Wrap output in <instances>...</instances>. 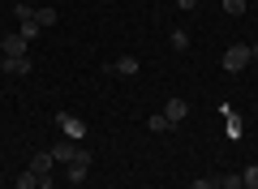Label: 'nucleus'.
I'll list each match as a JSON object with an SVG mask.
<instances>
[{
	"mask_svg": "<svg viewBox=\"0 0 258 189\" xmlns=\"http://www.w3.org/2000/svg\"><path fill=\"white\" fill-rule=\"evenodd\" d=\"M56 129H60L69 142H82V138H86V120L74 116V112H56Z\"/></svg>",
	"mask_w": 258,
	"mask_h": 189,
	"instance_id": "obj_1",
	"label": "nucleus"
},
{
	"mask_svg": "<svg viewBox=\"0 0 258 189\" xmlns=\"http://www.w3.org/2000/svg\"><path fill=\"white\" fill-rule=\"evenodd\" d=\"M249 60H254V56H249V43H232L228 52H224V60H220V65H224V73H241Z\"/></svg>",
	"mask_w": 258,
	"mask_h": 189,
	"instance_id": "obj_2",
	"label": "nucleus"
},
{
	"mask_svg": "<svg viewBox=\"0 0 258 189\" xmlns=\"http://www.w3.org/2000/svg\"><path fill=\"white\" fill-rule=\"evenodd\" d=\"M86 172H91V151L82 146V151L74 155V163H69V180H74V185H82V180H86Z\"/></svg>",
	"mask_w": 258,
	"mask_h": 189,
	"instance_id": "obj_3",
	"label": "nucleus"
},
{
	"mask_svg": "<svg viewBox=\"0 0 258 189\" xmlns=\"http://www.w3.org/2000/svg\"><path fill=\"white\" fill-rule=\"evenodd\" d=\"M5 73H13V78H26L30 69H35V60H30V56H5Z\"/></svg>",
	"mask_w": 258,
	"mask_h": 189,
	"instance_id": "obj_4",
	"label": "nucleus"
},
{
	"mask_svg": "<svg viewBox=\"0 0 258 189\" xmlns=\"http://www.w3.org/2000/svg\"><path fill=\"white\" fill-rule=\"evenodd\" d=\"M164 116H168V120H172V125H181V120H185V116H189V103H185V99H181V95H172V99H168V103H164Z\"/></svg>",
	"mask_w": 258,
	"mask_h": 189,
	"instance_id": "obj_5",
	"label": "nucleus"
},
{
	"mask_svg": "<svg viewBox=\"0 0 258 189\" xmlns=\"http://www.w3.org/2000/svg\"><path fill=\"white\" fill-rule=\"evenodd\" d=\"M26 43H30V39H22L18 30H13V35L0 39V52H5V56H26Z\"/></svg>",
	"mask_w": 258,
	"mask_h": 189,
	"instance_id": "obj_6",
	"label": "nucleus"
},
{
	"mask_svg": "<svg viewBox=\"0 0 258 189\" xmlns=\"http://www.w3.org/2000/svg\"><path fill=\"white\" fill-rule=\"evenodd\" d=\"M78 151H82L78 142H69V138H60V142L52 146V159H56V163H74V155H78Z\"/></svg>",
	"mask_w": 258,
	"mask_h": 189,
	"instance_id": "obj_7",
	"label": "nucleus"
},
{
	"mask_svg": "<svg viewBox=\"0 0 258 189\" xmlns=\"http://www.w3.org/2000/svg\"><path fill=\"white\" fill-rule=\"evenodd\" d=\"M52 163H56V159H52V151H39L35 159H30V172H39V176H47V172H52Z\"/></svg>",
	"mask_w": 258,
	"mask_h": 189,
	"instance_id": "obj_8",
	"label": "nucleus"
},
{
	"mask_svg": "<svg viewBox=\"0 0 258 189\" xmlns=\"http://www.w3.org/2000/svg\"><path fill=\"white\" fill-rule=\"evenodd\" d=\"M112 73H125V78H134V73H138V60H134V56H120V60H112Z\"/></svg>",
	"mask_w": 258,
	"mask_h": 189,
	"instance_id": "obj_9",
	"label": "nucleus"
},
{
	"mask_svg": "<svg viewBox=\"0 0 258 189\" xmlns=\"http://www.w3.org/2000/svg\"><path fill=\"white\" fill-rule=\"evenodd\" d=\"M35 26H39V30H43V26H56V9H52V5L35 9Z\"/></svg>",
	"mask_w": 258,
	"mask_h": 189,
	"instance_id": "obj_10",
	"label": "nucleus"
},
{
	"mask_svg": "<svg viewBox=\"0 0 258 189\" xmlns=\"http://www.w3.org/2000/svg\"><path fill=\"white\" fill-rule=\"evenodd\" d=\"M168 43H172V52H189V30H181V26H176Z\"/></svg>",
	"mask_w": 258,
	"mask_h": 189,
	"instance_id": "obj_11",
	"label": "nucleus"
},
{
	"mask_svg": "<svg viewBox=\"0 0 258 189\" xmlns=\"http://www.w3.org/2000/svg\"><path fill=\"white\" fill-rule=\"evenodd\" d=\"M147 129H151V134H168V129H172V120H168L164 112H155V116L147 120Z\"/></svg>",
	"mask_w": 258,
	"mask_h": 189,
	"instance_id": "obj_12",
	"label": "nucleus"
},
{
	"mask_svg": "<svg viewBox=\"0 0 258 189\" xmlns=\"http://www.w3.org/2000/svg\"><path fill=\"white\" fill-rule=\"evenodd\" d=\"M215 185H220V189H245L237 172H224V176H215Z\"/></svg>",
	"mask_w": 258,
	"mask_h": 189,
	"instance_id": "obj_13",
	"label": "nucleus"
},
{
	"mask_svg": "<svg viewBox=\"0 0 258 189\" xmlns=\"http://www.w3.org/2000/svg\"><path fill=\"white\" fill-rule=\"evenodd\" d=\"M241 185H245V189H258V163H249V168L241 172Z\"/></svg>",
	"mask_w": 258,
	"mask_h": 189,
	"instance_id": "obj_14",
	"label": "nucleus"
},
{
	"mask_svg": "<svg viewBox=\"0 0 258 189\" xmlns=\"http://www.w3.org/2000/svg\"><path fill=\"white\" fill-rule=\"evenodd\" d=\"M18 189H39V172H22V176H18Z\"/></svg>",
	"mask_w": 258,
	"mask_h": 189,
	"instance_id": "obj_15",
	"label": "nucleus"
},
{
	"mask_svg": "<svg viewBox=\"0 0 258 189\" xmlns=\"http://www.w3.org/2000/svg\"><path fill=\"white\" fill-rule=\"evenodd\" d=\"M224 13H228V18H241V13H245V0H224Z\"/></svg>",
	"mask_w": 258,
	"mask_h": 189,
	"instance_id": "obj_16",
	"label": "nucleus"
},
{
	"mask_svg": "<svg viewBox=\"0 0 258 189\" xmlns=\"http://www.w3.org/2000/svg\"><path fill=\"white\" fill-rule=\"evenodd\" d=\"M228 138H241V120H237V112H228Z\"/></svg>",
	"mask_w": 258,
	"mask_h": 189,
	"instance_id": "obj_17",
	"label": "nucleus"
},
{
	"mask_svg": "<svg viewBox=\"0 0 258 189\" xmlns=\"http://www.w3.org/2000/svg\"><path fill=\"white\" fill-rule=\"evenodd\" d=\"M189 189H215V180H207V176H198V180H194Z\"/></svg>",
	"mask_w": 258,
	"mask_h": 189,
	"instance_id": "obj_18",
	"label": "nucleus"
},
{
	"mask_svg": "<svg viewBox=\"0 0 258 189\" xmlns=\"http://www.w3.org/2000/svg\"><path fill=\"white\" fill-rule=\"evenodd\" d=\"M176 5H181L185 13H189V9H198V0H176Z\"/></svg>",
	"mask_w": 258,
	"mask_h": 189,
	"instance_id": "obj_19",
	"label": "nucleus"
},
{
	"mask_svg": "<svg viewBox=\"0 0 258 189\" xmlns=\"http://www.w3.org/2000/svg\"><path fill=\"white\" fill-rule=\"evenodd\" d=\"M249 56H254V60H258V43H249Z\"/></svg>",
	"mask_w": 258,
	"mask_h": 189,
	"instance_id": "obj_20",
	"label": "nucleus"
},
{
	"mask_svg": "<svg viewBox=\"0 0 258 189\" xmlns=\"http://www.w3.org/2000/svg\"><path fill=\"white\" fill-rule=\"evenodd\" d=\"M215 189H220V185H215Z\"/></svg>",
	"mask_w": 258,
	"mask_h": 189,
	"instance_id": "obj_21",
	"label": "nucleus"
}]
</instances>
